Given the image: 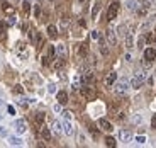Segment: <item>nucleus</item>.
I'll use <instances>...</instances> for the list:
<instances>
[{
	"mask_svg": "<svg viewBox=\"0 0 156 148\" xmlns=\"http://www.w3.org/2000/svg\"><path fill=\"white\" fill-rule=\"evenodd\" d=\"M129 89H131V82H129L127 78H122V80H119V82L114 85V92H115L117 95H124V94H127Z\"/></svg>",
	"mask_w": 156,
	"mask_h": 148,
	"instance_id": "obj_1",
	"label": "nucleus"
},
{
	"mask_svg": "<svg viewBox=\"0 0 156 148\" xmlns=\"http://www.w3.org/2000/svg\"><path fill=\"white\" fill-rule=\"evenodd\" d=\"M146 82V72H137L133 78H131V89H141L143 83Z\"/></svg>",
	"mask_w": 156,
	"mask_h": 148,
	"instance_id": "obj_2",
	"label": "nucleus"
},
{
	"mask_svg": "<svg viewBox=\"0 0 156 148\" xmlns=\"http://www.w3.org/2000/svg\"><path fill=\"white\" fill-rule=\"evenodd\" d=\"M80 94H82V97H85L87 101L95 99V90L92 89L90 85H82V87H80Z\"/></svg>",
	"mask_w": 156,
	"mask_h": 148,
	"instance_id": "obj_3",
	"label": "nucleus"
},
{
	"mask_svg": "<svg viewBox=\"0 0 156 148\" xmlns=\"http://www.w3.org/2000/svg\"><path fill=\"white\" fill-rule=\"evenodd\" d=\"M117 12H119V2L114 0L112 4L109 5V10H107V20H114V19H115Z\"/></svg>",
	"mask_w": 156,
	"mask_h": 148,
	"instance_id": "obj_4",
	"label": "nucleus"
},
{
	"mask_svg": "<svg viewBox=\"0 0 156 148\" xmlns=\"http://www.w3.org/2000/svg\"><path fill=\"white\" fill-rule=\"evenodd\" d=\"M105 38H107V43H109V46H115V44H117V36H115L114 28H109V29L105 31Z\"/></svg>",
	"mask_w": 156,
	"mask_h": 148,
	"instance_id": "obj_5",
	"label": "nucleus"
},
{
	"mask_svg": "<svg viewBox=\"0 0 156 148\" xmlns=\"http://www.w3.org/2000/svg\"><path fill=\"white\" fill-rule=\"evenodd\" d=\"M97 124H98V128H100V129H104V131H107V133H110L114 129V126L110 124L105 117H100V119L97 121Z\"/></svg>",
	"mask_w": 156,
	"mask_h": 148,
	"instance_id": "obj_6",
	"label": "nucleus"
},
{
	"mask_svg": "<svg viewBox=\"0 0 156 148\" xmlns=\"http://www.w3.org/2000/svg\"><path fill=\"white\" fill-rule=\"evenodd\" d=\"M92 82H94V73H92L90 70H85L82 73V83L83 85H90Z\"/></svg>",
	"mask_w": 156,
	"mask_h": 148,
	"instance_id": "obj_7",
	"label": "nucleus"
},
{
	"mask_svg": "<svg viewBox=\"0 0 156 148\" xmlns=\"http://www.w3.org/2000/svg\"><path fill=\"white\" fill-rule=\"evenodd\" d=\"M14 129H16V133H19V135H22V133H26V123H24V119H19L14 123Z\"/></svg>",
	"mask_w": 156,
	"mask_h": 148,
	"instance_id": "obj_8",
	"label": "nucleus"
},
{
	"mask_svg": "<svg viewBox=\"0 0 156 148\" xmlns=\"http://www.w3.org/2000/svg\"><path fill=\"white\" fill-rule=\"evenodd\" d=\"M119 138H121V141H131L133 140V133L129 131V129H121V133H119Z\"/></svg>",
	"mask_w": 156,
	"mask_h": 148,
	"instance_id": "obj_9",
	"label": "nucleus"
},
{
	"mask_svg": "<svg viewBox=\"0 0 156 148\" xmlns=\"http://www.w3.org/2000/svg\"><path fill=\"white\" fill-rule=\"evenodd\" d=\"M115 80H117V73L115 72H110V73H107V77H105V85L112 87L114 83H115Z\"/></svg>",
	"mask_w": 156,
	"mask_h": 148,
	"instance_id": "obj_10",
	"label": "nucleus"
},
{
	"mask_svg": "<svg viewBox=\"0 0 156 148\" xmlns=\"http://www.w3.org/2000/svg\"><path fill=\"white\" fill-rule=\"evenodd\" d=\"M144 60H151V61H153V60H156V50H154V48H151V46L146 48V50H144Z\"/></svg>",
	"mask_w": 156,
	"mask_h": 148,
	"instance_id": "obj_11",
	"label": "nucleus"
},
{
	"mask_svg": "<svg viewBox=\"0 0 156 148\" xmlns=\"http://www.w3.org/2000/svg\"><path fill=\"white\" fill-rule=\"evenodd\" d=\"M63 133H65V135H68V136H71V135H73V126H71V123L68 119L63 123Z\"/></svg>",
	"mask_w": 156,
	"mask_h": 148,
	"instance_id": "obj_12",
	"label": "nucleus"
},
{
	"mask_svg": "<svg viewBox=\"0 0 156 148\" xmlns=\"http://www.w3.org/2000/svg\"><path fill=\"white\" fill-rule=\"evenodd\" d=\"M68 51H66V46L65 44H58L56 46V56H61V58H66Z\"/></svg>",
	"mask_w": 156,
	"mask_h": 148,
	"instance_id": "obj_13",
	"label": "nucleus"
},
{
	"mask_svg": "<svg viewBox=\"0 0 156 148\" xmlns=\"http://www.w3.org/2000/svg\"><path fill=\"white\" fill-rule=\"evenodd\" d=\"M56 99H58L59 104H66L68 102V94L65 92V90H59V92L56 94Z\"/></svg>",
	"mask_w": 156,
	"mask_h": 148,
	"instance_id": "obj_14",
	"label": "nucleus"
},
{
	"mask_svg": "<svg viewBox=\"0 0 156 148\" xmlns=\"http://www.w3.org/2000/svg\"><path fill=\"white\" fill-rule=\"evenodd\" d=\"M22 143L24 141L19 136H9V145L10 146H22Z\"/></svg>",
	"mask_w": 156,
	"mask_h": 148,
	"instance_id": "obj_15",
	"label": "nucleus"
},
{
	"mask_svg": "<svg viewBox=\"0 0 156 148\" xmlns=\"http://www.w3.org/2000/svg\"><path fill=\"white\" fill-rule=\"evenodd\" d=\"M98 46H100V53H102L104 56L109 55V48H107V44H105V41H104V38H98Z\"/></svg>",
	"mask_w": 156,
	"mask_h": 148,
	"instance_id": "obj_16",
	"label": "nucleus"
},
{
	"mask_svg": "<svg viewBox=\"0 0 156 148\" xmlns=\"http://www.w3.org/2000/svg\"><path fill=\"white\" fill-rule=\"evenodd\" d=\"M126 7H127L129 10L136 12V10H137V7H139V5H137V2H136V0H126Z\"/></svg>",
	"mask_w": 156,
	"mask_h": 148,
	"instance_id": "obj_17",
	"label": "nucleus"
},
{
	"mask_svg": "<svg viewBox=\"0 0 156 148\" xmlns=\"http://www.w3.org/2000/svg\"><path fill=\"white\" fill-rule=\"evenodd\" d=\"M48 36H49V38H56V36H58V28L53 26V24H49V26H48Z\"/></svg>",
	"mask_w": 156,
	"mask_h": 148,
	"instance_id": "obj_18",
	"label": "nucleus"
},
{
	"mask_svg": "<svg viewBox=\"0 0 156 148\" xmlns=\"http://www.w3.org/2000/svg\"><path fill=\"white\" fill-rule=\"evenodd\" d=\"M53 131H55L56 135H61V133H63V123L55 121V123H53Z\"/></svg>",
	"mask_w": 156,
	"mask_h": 148,
	"instance_id": "obj_19",
	"label": "nucleus"
},
{
	"mask_svg": "<svg viewBox=\"0 0 156 148\" xmlns=\"http://www.w3.org/2000/svg\"><path fill=\"white\" fill-rule=\"evenodd\" d=\"M44 119H46V114H44V113H37V114H36V124H37V126H43Z\"/></svg>",
	"mask_w": 156,
	"mask_h": 148,
	"instance_id": "obj_20",
	"label": "nucleus"
},
{
	"mask_svg": "<svg viewBox=\"0 0 156 148\" xmlns=\"http://www.w3.org/2000/svg\"><path fill=\"white\" fill-rule=\"evenodd\" d=\"M48 60H56V46L48 48Z\"/></svg>",
	"mask_w": 156,
	"mask_h": 148,
	"instance_id": "obj_21",
	"label": "nucleus"
},
{
	"mask_svg": "<svg viewBox=\"0 0 156 148\" xmlns=\"http://www.w3.org/2000/svg\"><path fill=\"white\" fill-rule=\"evenodd\" d=\"M134 46V41H133V34L129 32V34H126V48L127 50H131V48Z\"/></svg>",
	"mask_w": 156,
	"mask_h": 148,
	"instance_id": "obj_22",
	"label": "nucleus"
},
{
	"mask_svg": "<svg viewBox=\"0 0 156 148\" xmlns=\"http://www.w3.org/2000/svg\"><path fill=\"white\" fill-rule=\"evenodd\" d=\"M41 136H43L46 141H49V140H51V131H49V128H43V129H41Z\"/></svg>",
	"mask_w": 156,
	"mask_h": 148,
	"instance_id": "obj_23",
	"label": "nucleus"
},
{
	"mask_svg": "<svg viewBox=\"0 0 156 148\" xmlns=\"http://www.w3.org/2000/svg\"><path fill=\"white\" fill-rule=\"evenodd\" d=\"M98 12H100V4H95L94 9H92V19H97Z\"/></svg>",
	"mask_w": 156,
	"mask_h": 148,
	"instance_id": "obj_24",
	"label": "nucleus"
},
{
	"mask_svg": "<svg viewBox=\"0 0 156 148\" xmlns=\"http://www.w3.org/2000/svg\"><path fill=\"white\" fill-rule=\"evenodd\" d=\"M56 60H58V61L55 63V68H58V70H59V68H63V66H65V58H61V56H58Z\"/></svg>",
	"mask_w": 156,
	"mask_h": 148,
	"instance_id": "obj_25",
	"label": "nucleus"
},
{
	"mask_svg": "<svg viewBox=\"0 0 156 148\" xmlns=\"http://www.w3.org/2000/svg\"><path fill=\"white\" fill-rule=\"evenodd\" d=\"M117 34H119V36H124V38H126V34H127V32H126V24H121V26L117 28Z\"/></svg>",
	"mask_w": 156,
	"mask_h": 148,
	"instance_id": "obj_26",
	"label": "nucleus"
},
{
	"mask_svg": "<svg viewBox=\"0 0 156 148\" xmlns=\"http://www.w3.org/2000/svg\"><path fill=\"white\" fill-rule=\"evenodd\" d=\"M144 44H146V36H139V39H137V48H144Z\"/></svg>",
	"mask_w": 156,
	"mask_h": 148,
	"instance_id": "obj_27",
	"label": "nucleus"
},
{
	"mask_svg": "<svg viewBox=\"0 0 156 148\" xmlns=\"http://www.w3.org/2000/svg\"><path fill=\"white\" fill-rule=\"evenodd\" d=\"M22 9H24V12H27V14H29V10H31V2H29V0H24V2H22Z\"/></svg>",
	"mask_w": 156,
	"mask_h": 148,
	"instance_id": "obj_28",
	"label": "nucleus"
},
{
	"mask_svg": "<svg viewBox=\"0 0 156 148\" xmlns=\"http://www.w3.org/2000/svg\"><path fill=\"white\" fill-rule=\"evenodd\" d=\"M105 145L107 146H115V140H114L112 136H107L105 138Z\"/></svg>",
	"mask_w": 156,
	"mask_h": 148,
	"instance_id": "obj_29",
	"label": "nucleus"
},
{
	"mask_svg": "<svg viewBox=\"0 0 156 148\" xmlns=\"http://www.w3.org/2000/svg\"><path fill=\"white\" fill-rule=\"evenodd\" d=\"M146 43H149V44L156 43V36L154 34H148V36H146Z\"/></svg>",
	"mask_w": 156,
	"mask_h": 148,
	"instance_id": "obj_30",
	"label": "nucleus"
},
{
	"mask_svg": "<svg viewBox=\"0 0 156 148\" xmlns=\"http://www.w3.org/2000/svg\"><path fill=\"white\" fill-rule=\"evenodd\" d=\"M133 123H136V124L143 123V116H141V114H136V116H133Z\"/></svg>",
	"mask_w": 156,
	"mask_h": 148,
	"instance_id": "obj_31",
	"label": "nucleus"
},
{
	"mask_svg": "<svg viewBox=\"0 0 156 148\" xmlns=\"http://www.w3.org/2000/svg\"><path fill=\"white\" fill-rule=\"evenodd\" d=\"M136 143H139V145L146 143V136H144V135H139V136H136Z\"/></svg>",
	"mask_w": 156,
	"mask_h": 148,
	"instance_id": "obj_32",
	"label": "nucleus"
},
{
	"mask_svg": "<svg viewBox=\"0 0 156 148\" xmlns=\"http://www.w3.org/2000/svg\"><path fill=\"white\" fill-rule=\"evenodd\" d=\"M61 114H63V117H65V119L71 121V116H73V114H71L70 111H61Z\"/></svg>",
	"mask_w": 156,
	"mask_h": 148,
	"instance_id": "obj_33",
	"label": "nucleus"
},
{
	"mask_svg": "<svg viewBox=\"0 0 156 148\" xmlns=\"http://www.w3.org/2000/svg\"><path fill=\"white\" fill-rule=\"evenodd\" d=\"M14 92H16V94H24L22 85H16V87H14Z\"/></svg>",
	"mask_w": 156,
	"mask_h": 148,
	"instance_id": "obj_34",
	"label": "nucleus"
},
{
	"mask_svg": "<svg viewBox=\"0 0 156 148\" xmlns=\"http://www.w3.org/2000/svg\"><path fill=\"white\" fill-rule=\"evenodd\" d=\"M7 135H9L7 128H4V126H0V136H7Z\"/></svg>",
	"mask_w": 156,
	"mask_h": 148,
	"instance_id": "obj_35",
	"label": "nucleus"
},
{
	"mask_svg": "<svg viewBox=\"0 0 156 148\" xmlns=\"http://www.w3.org/2000/svg\"><path fill=\"white\" fill-rule=\"evenodd\" d=\"M4 32H5V22H0V38H4Z\"/></svg>",
	"mask_w": 156,
	"mask_h": 148,
	"instance_id": "obj_36",
	"label": "nucleus"
},
{
	"mask_svg": "<svg viewBox=\"0 0 156 148\" xmlns=\"http://www.w3.org/2000/svg\"><path fill=\"white\" fill-rule=\"evenodd\" d=\"M34 14H36V17H41V5H36V10H34Z\"/></svg>",
	"mask_w": 156,
	"mask_h": 148,
	"instance_id": "obj_37",
	"label": "nucleus"
},
{
	"mask_svg": "<svg viewBox=\"0 0 156 148\" xmlns=\"http://www.w3.org/2000/svg\"><path fill=\"white\" fill-rule=\"evenodd\" d=\"M48 92L55 94V92H56V85H53V83H49V85H48Z\"/></svg>",
	"mask_w": 156,
	"mask_h": 148,
	"instance_id": "obj_38",
	"label": "nucleus"
},
{
	"mask_svg": "<svg viewBox=\"0 0 156 148\" xmlns=\"http://www.w3.org/2000/svg\"><path fill=\"white\" fill-rule=\"evenodd\" d=\"M61 105H63V104H59V102H58V104H55V107H53V109H55V113H61V111H63Z\"/></svg>",
	"mask_w": 156,
	"mask_h": 148,
	"instance_id": "obj_39",
	"label": "nucleus"
},
{
	"mask_svg": "<svg viewBox=\"0 0 156 148\" xmlns=\"http://www.w3.org/2000/svg\"><path fill=\"white\" fill-rule=\"evenodd\" d=\"M98 38H100V34H98V31H92V39H95V41H98Z\"/></svg>",
	"mask_w": 156,
	"mask_h": 148,
	"instance_id": "obj_40",
	"label": "nucleus"
},
{
	"mask_svg": "<svg viewBox=\"0 0 156 148\" xmlns=\"http://www.w3.org/2000/svg\"><path fill=\"white\" fill-rule=\"evenodd\" d=\"M151 126H153V129H156V114H153V117H151Z\"/></svg>",
	"mask_w": 156,
	"mask_h": 148,
	"instance_id": "obj_41",
	"label": "nucleus"
},
{
	"mask_svg": "<svg viewBox=\"0 0 156 148\" xmlns=\"http://www.w3.org/2000/svg\"><path fill=\"white\" fill-rule=\"evenodd\" d=\"M19 104L22 105V107H27V104H29V102H26V99H20V101H19Z\"/></svg>",
	"mask_w": 156,
	"mask_h": 148,
	"instance_id": "obj_42",
	"label": "nucleus"
},
{
	"mask_svg": "<svg viewBox=\"0 0 156 148\" xmlns=\"http://www.w3.org/2000/svg\"><path fill=\"white\" fill-rule=\"evenodd\" d=\"M124 60H126V61H131V60H133V55H131V53H127V55L124 56Z\"/></svg>",
	"mask_w": 156,
	"mask_h": 148,
	"instance_id": "obj_43",
	"label": "nucleus"
},
{
	"mask_svg": "<svg viewBox=\"0 0 156 148\" xmlns=\"http://www.w3.org/2000/svg\"><path fill=\"white\" fill-rule=\"evenodd\" d=\"M7 109H9V113H10L12 116H14V114H16V109H14V107H12V105H9Z\"/></svg>",
	"mask_w": 156,
	"mask_h": 148,
	"instance_id": "obj_44",
	"label": "nucleus"
},
{
	"mask_svg": "<svg viewBox=\"0 0 156 148\" xmlns=\"http://www.w3.org/2000/svg\"><path fill=\"white\" fill-rule=\"evenodd\" d=\"M9 24H16V17H9Z\"/></svg>",
	"mask_w": 156,
	"mask_h": 148,
	"instance_id": "obj_45",
	"label": "nucleus"
},
{
	"mask_svg": "<svg viewBox=\"0 0 156 148\" xmlns=\"http://www.w3.org/2000/svg\"><path fill=\"white\" fill-rule=\"evenodd\" d=\"M4 105H5V102L2 101V99H0V107H4Z\"/></svg>",
	"mask_w": 156,
	"mask_h": 148,
	"instance_id": "obj_46",
	"label": "nucleus"
},
{
	"mask_svg": "<svg viewBox=\"0 0 156 148\" xmlns=\"http://www.w3.org/2000/svg\"><path fill=\"white\" fill-rule=\"evenodd\" d=\"M2 119H4V114H0V121H2Z\"/></svg>",
	"mask_w": 156,
	"mask_h": 148,
	"instance_id": "obj_47",
	"label": "nucleus"
},
{
	"mask_svg": "<svg viewBox=\"0 0 156 148\" xmlns=\"http://www.w3.org/2000/svg\"><path fill=\"white\" fill-rule=\"evenodd\" d=\"M80 2H85V0H80Z\"/></svg>",
	"mask_w": 156,
	"mask_h": 148,
	"instance_id": "obj_48",
	"label": "nucleus"
},
{
	"mask_svg": "<svg viewBox=\"0 0 156 148\" xmlns=\"http://www.w3.org/2000/svg\"><path fill=\"white\" fill-rule=\"evenodd\" d=\"M51 2H55V0H51Z\"/></svg>",
	"mask_w": 156,
	"mask_h": 148,
	"instance_id": "obj_49",
	"label": "nucleus"
}]
</instances>
